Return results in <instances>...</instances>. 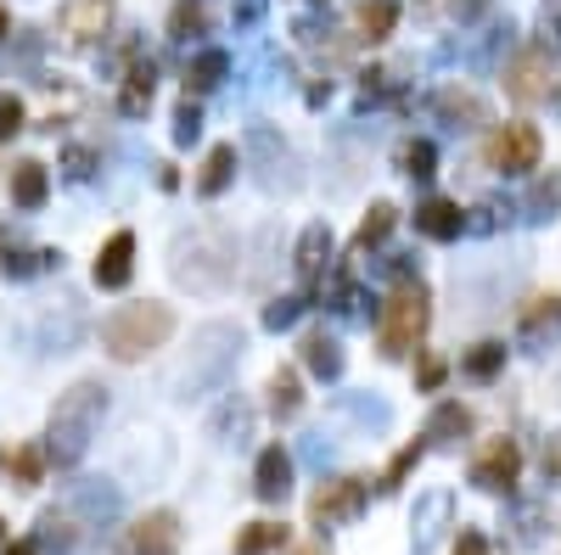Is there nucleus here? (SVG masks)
Returning <instances> with one entry per match:
<instances>
[{
  "mask_svg": "<svg viewBox=\"0 0 561 555\" xmlns=\"http://www.w3.org/2000/svg\"><path fill=\"white\" fill-rule=\"evenodd\" d=\"M102 415H107V387L102 382H74L68 393H56L51 427H46V438H51L46 454L56 466H79L90 438H95V427H102Z\"/></svg>",
  "mask_w": 561,
  "mask_h": 555,
  "instance_id": "1",
  "label": "nucleus"
},
{
  "mask_svg": "<svg viewBox=\"0 0 561 555\" xmlns=\"http://www.w3.org/2000/svg\"><path fill=\"white\" fill-rule=\"evenodd\" d=\"M175 337V309L169 304H118L102 320V348L118 359V365H136V359L157 353Z\"/></svg>",
  "mask_w": 561,
  "mask_h": 555,
  "instance_id": "2",
  "label": "nucleus"
},
{
  "mask_svg": "<svg viewBox=\"0 0 561 555\" xmlns=\"http://www.w3.org/2000/svg\"><path fill=\"white\" fill-rule=\"evenodd\" d=\"M426 320H433V309H426V292H421V281L410 286H399L387 298V309H382V353H393V359H405L410 348H421V337H426Z\"/></svg>",
  "mask_w": 561,
  "mask_h": 555,
  "instance_id": "3",
  "label": "nucleus"
},
{
  "mask_svg": "<svg viewBox=\"0 0 561 555\" xmlns=\"http://www.w3.org/2000/svg\"><path fill=\"white\" fill-rule=\"evenodd\" d=\"M539 152H545V141H539V129L534 124H500L488 135V169H500V175H527V169H539Z\"/></svg>",
  "mask_w": 561,
  "mask_h": 555,
  "instance_id": "4",
  "label": "nucleus"
},
{
  "mask_svg": "<svg viewBox=\"0 0 561 555\" xmlns=\"http://www.w3.org/2000/svg\"><path fill=\"white\" fill-rule=\"evenodd\" d=\"M359 511H366V477H332V482H320L315 500H309L315 528H337V521H348Z\"/></svg>",
  "mask_w": 561,
  "mask_h": 555,
  "instance_id": "5",
  "label": "nucleus"
},
{
  "mask_svg": "<svg viewBox=\"0 0 561 555\" xmlns=\"http://www.w3.org/2000/svg\"><path fill=\"white\" fill-rule=\"evenodd\" d=\"M113 17H118V0H68V7L56 12V28H62V40L90 46L113 28Z\"/></svg>",
  "mask_w": 561,
  "mask_h": 555,
  "instance_id": "6",
  "label": "nucleus"
},
{
  "mask_svg": "<svg viewBox=\"0 0 561 555\" xmlns=\"http://www.w3.org/2000/svg\"><path fill=\"white\" fill-rule=\"evenodd\" d=\"M522 477V449L511 438H494L483 454H477V466H472V482L488 488V494H511Z\"/></svg>",
  "mask_w": 561,
  "mask_h": 555,
  "instance_id": "7",
  "label": "nucleus"
},
{
  "mask_svg": "<svg viewBox=\"0 0 561 555\" xmlns=\"http://www.w3.org/2000/svg\"><path fill=\"white\" fill-rule=\"evenodd\" d=\"M506 90L517 95V102H545V95L556 90V68L545 51H522L511 68H506Z\"/></svg>",
  "mask_w": 561,
  "mask_h": 555,
  "instance_id": "8",
  "label": "nucleus"
},
{
  "mask_svg": "<svg viewBox=\"0 0 561 555\" xmlns=\"http://www.w3.org/2000/svg\"><path fill=\"white\" fill-rule=\"evenodd\" d=\"M129 555H180V516L146 511L136 528H129Z\"/></svg>",
  "mask_w": 561,
  "mask_h": 555,
  "instance_id": "9",
  "label": "nucleus"
},
{
  "mask_svg": "<svg viewBox=\"0 0 561 555\" xmlns=\"http://www.w3.org/2000/svg\"><path fill=\"white\" fill-rule=\"evenodd\" d=\"M129 275H136V236L113 231V236L102 242V253H95V286L118 292V286H129Z\"/></svg>",
  "mask_w": 561,
  "mask_h": 555,
  "instance_id": "10",
  "label": "nucleus"
},
{
  "mask_svg": "<svg viewBox=\"0 0 561 555\" xmlns=\"http://www.w3.org/2000/svg\"><path fill=\"white\" fill-rule=\"evenodd\" d=\"M286 488H292V454L281 443H270L258 454V466H253V494L264 505H276V500H286Z\"/></svg>",
  "mask_w": 561,
  "mask_h": 555,
  "instance_id": "11",
  "label": "nucleus"
},
{
  "mask_svg": "<svg viewBox=\"0 0 561 555\" xmlns=\"http://www.w3.org/2000/svg\"><path fill=\"white\" fill-rule=\"evenodd\" d=\"M0 477L17 482V488H40V482H46V449H35V443H7V449H0Z\"/></svg>",
  "mask_w": 561,
  "mask_h": 555,
  "instance_id": "12",
  "label": "nucleus"
},
{
  "mask_svg": "<svg viewBox=\"0 0 561 555\" xmlns=\"http://www.w3.org/2000/svg\"><path fill=\"white\" fill-rule=\"evenodd\" d=\"M416 231L433 236V242H455L467 231V214H460V203H449V197H433V203L416 208Z\"/></svg>",
  "mask_w": 561,
  "mask_h": 555,
  "instance_id": "13",
  "label": "nucleus"
},
{
  "mask_svg": "<svg viewBox=\"0 0 561 555\" xmlns=\"http://www.w3.org/2000/svg\"><path fill=\"white\" fill-rule=\"evenodd\" d=\"M46 191H51L46 163H40V157H17V163H12V203H17V208H40Z\"/></svg>",
  "mask_w": 561,
  "mask_h": 555,
  "instance_id": "14",
  "label": "nucleus"
},
{
  "mask_svg": "<svg viewBox=\"0 0 561 555\" xmlns=\"http://www.w3.org/2000/svg\"><path fill=\"white\" fill-rule=\"evenodd\" d=\"M79 539V516L68 505H51L40 511V533H35V550H74Z\"/></svg>",
  "mask_w": 561,
  "mask_h": 555,
  "instance_id": "15",
  "label": "nucleus"
},
{
  "mask_svg": "<svg viewBox=\"0 0 561 555\" xmlns=\"http://www.w3.org/2000/svg\"><path fill=\"white\" fill-rule=\"evenodd\" d=\"M152 90H157V74H152V62H136V68L124 74V90H118V113L124 118H141L152 107Z\"/></svg>",
  "mask_w": 561,
  "mask_h": 555,
  "instance_id": "16",
  "label": "nucleus"
},
{
  "mask_svg": "<svg viewBox=\"0 0 561 555\" xmlns=\"http://www.w3.org/2000/svg\"><path fill=\"white\" fill-rule=\"evenodd\" d=\"M393 23H399V0H366L359 17H354V35L366 40V46H377V40H387Z\"/></svg>",
  "mask_w": 561,
  "mask_h": 555,
  "instance_id": "17",
  "label": "nucleus"
},
{
  "mask_svg": "<svg viewBox=\"0 0 561 555\" xmlns=\"http://www.w3.org/2000/svg\"><path fill=\"white\" fill-rule=\"evenodd\" d=\"M237 180V146H214L208 157H203V175H196V191L203 197H219V191Z\"/></svg>",
  "mask_w": 561,
  "mask_h": 555,
  "instance_id": "18",
  "label": "nucleus"
},
{
  "mask_svg": "<svg viewBox=\"0 0 561 555\" xmlns=\"http://www.w3.org/2000/svg\"><path fill=\"white\" fill-rule=\"evenodd\" d=\"M286 544V521H247L237 533V555H276Z\"/></svg>",
  "mask_w": 561,
  "mask_h": 555,
  "instance_id": "19",
  "label": "nucleus"
},
{
  "mask_svg": "<svg viewBox=\"0 0 561 555\" xmlns=\"http://www.w3.org/2000/svg\"><path fill=\"white\" fill-rule=\"evenodd\" d=\"M270 410H276V421H292L304 410V387H298V371H292V365H281L270 376Z\"/></svg>",
  "mask_w": 561,
  "mask_h": 555,
  "instance_id": "20",
  "label": "nucleus"
},
{
  "mask_svg": "<svg viewBox=\"0 0 561 555\" xmlns=\"http://www.w3.org/2000/svg\"><path fill=\"white\" fill-rule=\"evenodd\" d=\"M326 258H332V231H326V224H309L304 242H298V275L315 281L326 270Z\"/></svg>",
  "mask_w": 561,
  "mask_h": 555,
  "instance_id": "21",
  "label": "nucleus"
},
{
  "mask_svg": "<svg viewBox=\"0 0 561 555\" xmlns=\"http://www.w3.org/2000/svg\"><path fill=\"white\" fill-rule=\"evenodd\" d=\"M304 365H309L315 376H343V348L326 337V332H309V337H304Z\"/></svg>",
  "mask_w": 561,
  "mask_h": 555,
  "instance_id": "22",
  "label": "nucleus"
},
{
  "mask_svg": "<svg viewBox=\"0 0 561 555\" xmlns=\"http://www.w3.org/2000/svg\"><path fill=\"white\" fill-rule=\"evenodd\" d=\"M467 433H472V410L467 404H438L433 421H426V438H444V443L467 438Z\"/></svg>",
  "mask_w": 561,
  "mask_h": 555,
  "instance_id": "23",
  "label": "nucleus"
},
{
  "mask_svg": "<svg viewBox=\"0 0 561 555\" xmlns=\"http://www.w3.org/2000/svg\"><path fill=\"white\" fill-rule=\"evenodd\" d=\"M225 68H230V56H225V51H203V56H196L191 68H186V95H191V90H196V95L214 90V85L225 79Z\"/></svg>",
  "mask_w": 561,
  "mask_h": 555,
  "instance_id": "24",
  "label": "nucleus"
},
{
  "mask_svg": "<svg viewBox=\"0 0 561 555\" xmlns=\"http://www.w3.org/2000/svg\"><path fill=\"white\" fill-rule=\"evenodd\" d=\"M208 28V7L203 0H175V12H169V40H196Z\"/></svg>",
  "mask_w": 561,
  "mask_h": 555,
  "instance_id": "25",
  "label": "nucleus"
},
{
  "mask_svg": "<svg viewBox=\"0 0 561 555\" xmlns=\"http://www.w3.org/2000/svg\"><path fill=\"white\" fill-rule=\"evenodd\" d=\"M393 224H399V208H393V203H377L366 219H359V236H354V247L366 253V247L387 242V231H393Z\"/></svg>",
  "mask_w": 561,
  "mask_h": 555,
  "instance_id": "26",
  "label": "nucleus"
},
{
  "mask_svg": "<svg viewBox=\"0 0 561 555\" xmlns=\"http://www.w3.org/2000/svg\"><path fill=\"white\" fill-rule=\"evenodd\" d=\"M421 454H426V438H416V443H405L399 454H393V461H387V472H382V488H387V494H393V488H399L416 466H421Z\"/></svg>",
  "mask_w": 561,
  "mask_h": 555,
  "instance_id": "27",
  "label": "nucleus"
},
{
  "mask_svg": "<svg viewBox=\"0 0 561 555\" xmlns=\"http://www.w3.org/2000/svg\"><path fill=\"white\" fill-rule=\"evenodd\" d=\"M438 113H444V118H472V124L488 118V107L477 102L472 90H444V95H438Z\"/></svg>",
  "mask_w": 561,
  "mask_h": 555,
  "instance_id": "28",
  "label": "nucleus"
},
{
  "mask_svg": "<svg viewBox=\"0 0 561 555\" xmlns=\"http://www.w3.org/2000/svg\"><path fill=\"white\" fill-rule=\"evenodd\" d=\"M433 163H438L433 141H405V146H399V169H405V175H433Z\"/></svg>",
  "mask_w": 561,
  "mask_h": 555,
  "instance_id": "29",
  "label": "nucleus"
},
{
  "mask_svg": "<svg viewBox=\"0 0 561 555\" xmlns=\"http://www.w3.org/2000/svg\"><path fill=\"white\" fill-rule=\"evenodd\" d=\"M500 365H506V343H477V348L467 353V371H472V376H494Z\"/></svg>",
  "mask_w": 561,
  "mask_h": 555,
  "instance_id": "30",
  "label": "nucleus"
},
{
  "mask_svg": "<svg viewBox=\"0 0 561 555\" xmlns=\"http://www.w3.org/2000/svg\"><path fill=\"white\" fill-rule=\"evenodd\" d=\"M561 320V298H534L522 309V332H545V325Z\"/></svg>",
  "mask_w": 561,
  "mask_h": 555,
  "instance_id": "31",
  "label": "nucleus"
},
{
  "mask_svg": "<svg viewBox=\"0 0 561 555\" xmlns=\"http://www.w3.org/2000/svg\"><path fill=\"white\" fill-rule=\"evenodd\" d=\"M298 309H304V298H276L270 309H264V325H270V332H281V325L298 320Z\"/></svg>",
  "mask_w": 561,
  "mask_h": 555,
  "instance_id": "32",
  "label": "nucleus"
},
{
  "mask_svg": "<svg viewBox=\"0 0 561 555\" xmlns=\"http://www.w3.org/2000/svg\"><path fill=\"white\" fill-rule=\"evenodd\" d=\"M51 264V253H7V270L23 281V275H40Z\"/></svg>",
  "mask_w": 561,
  "mask_h": 555,
  "instance_id": "33",
  "label": "nucleus"
},
{
  "mask_svg": "<svg viewBox=\"0 0 561 555\" xmlns=\"http://www.w3.org/2000/svg\"><path fill=\"white\" fill-rule=\"evenodd\" d=\"M23 129V102L17 95H0V141H12Z\"/></svg>",
  "mask_w": 561,
  "mask_h": 555,
  "instance_id": "34",
  "label": "nucleus"
},
{
  "mask_svg": "<svg viewBox=\"0 0 561 555\" xmlns=\"http://www.w3.org/2000/svg\"><path fill=\"white\" fill-rule=\"evenodd\" d=\"M196 129H203V118H196V107L186 102V107H180V118H175V141H180V146H186V141H196Z\"/></svg>",
  "mask_w": 561,
  "mask_h": 555,
  "instance_id": "35",
  "label": "nucleus"
},
{
  "mask_svg": "<svg viewBox=\"0 0 561 555\" xmlns=\"http://www.w3.org/2000/svg\"><path fill=\"white\" fill-rule=\"evenodd\" d=\"M534 208H561V175H550V180L534 185Z\"/></svg>",
  "mask_w": 561,
  "mask_h": 555,
  "instance_id": "36",
  "label": "nucleus"
},
{
  "mask_svg": "<svg viewBox=\"0 0 561 555\" xmlns=\"http://www.w3.org/2000/svg\"><path fill=\"white\" fill-rule=\"evenodd\" d=\"M455 555H488V539H483L477 528H460V539H455Z\"/></svg>",
  "mask_w": 561,
  "mask_h": 555,
  "instance_id": "37",
  "label": "nucleus"
},
{
  "mask_svg": "<svg viewBox=\"0 0 561 555\" xmlns=\"http://www.w3.org/2000/svg\"><path fill=\"white\" fill-rule=\"evenodd\" d=\"M545 477H550V482H561V433L545 443Z\"/></svg>",
  "mask_w": 561,
  "mask_h": 555,
  "instance_id": "38",
  "label": "nucleus"
},
{
  "mask_svg": "<svg viewBox=\"0 0 561 555\" xmlns=\"http://www.w3.org/2000/svg\"><path fill=\"white\" fill-rule=\"evenodd\" d=\"M444 382V359H421V387H438Z\"/></svg>",
  "mask_w": 561,
  "mask_h": 555,
  "instance_id": "39",
  "label": "nucleus"
},
{
  "mask_svg": "<svg viewBox=\"0 0 561 555\" xmlns=\"http://www.w3.org/2000/svg\"><path fill=\"white\" fill-rule=\"evenodd\" d=\"M68 175H74V180L90 175V152H68Z\"/></svg>",
  "mask_w": 561,
  "mask_h": 555,
  "instance_id": "40",
  "label": "nucleus"
},
{
  "mask_svg": "<svg viewBox=\"0 0 561 555\" xmlns=\"http://www.w3.org/2000/svg\"><path fill=\"white\" fill-rule=\"evenodd\" d=\"M7 555H40V550H35V539H17V544H7Z\"/></svg>",
  "mask_w": 561,
  "mask_h": 555,
  "instance_id": "41",
  "label": "nucleus"
},
{
  "mask_svg": "<svg viewBox=\"0 0 561 555\" xmlns=\"http://www.w3.org/2000/svg\"><path fill=\"white\" fill-rule=\"evenodd\" d=\"M7 28H12V12H7V7H0V40H7Z\"/></svg>",
  "mask_w": 561,
  "mask_h": 555,
  "instance_id": "42",
  "label": "nucleus"
},
{
  "mask_svg": "<svg viewBox=\"0 0 561 555\" xmlns=\"http://www.w3.org/2000/svg\"><path fill=\"white\" fill-rule=\"evenodd\" d=\"M0 544H7V521H0Z\"/></svg>",
  "mask_w": 561,
  "mask_h": 555,
  "instance_id": "43",
  "label": "nucleus"
}]
</instances>
